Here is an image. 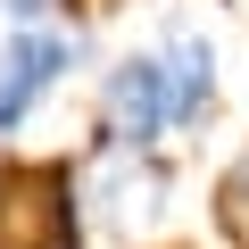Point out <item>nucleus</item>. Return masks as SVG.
<instances>
[{
  "label": "nucleus",
  "instance_id": "f257e3e1",
  "mask_svg": "<svg viewBox=\"0 0 249 249\" xmlns=\"http://www.w3.org/2000/svg\"><path fill=\"white\" fill-rule=\"evenodd\" d=\"M100 133H108V150H142V158L175 133V91H166L158 50H133L100 75Z\"/></svg>",
  "mask_w": 249,
  "mask_h": 249
},
{
  "label": "nucleus",
  "instance_id": "f03ea898",
  "mask_svg": "<svg viewBox=\"0 0 249 249\" xmlns=\"http://www.w3.org/2000/svg\"><path fill=\"white\" fill-rule=\"evenodd\" d=\"M83 67V34L67 25H25V34H9V42H0V133H17V124L67 83Z\"/></svg>",
  "mask_w": 249,
  "mask_h": 249
},
{
  "label": "nucleus",
  "instance_id": "7ed1b4c3",
  "mask_svg": "<svg viewBox=\"0 0 249 249\" xmlns=\"http://www.w3.org/2000/svg\"><path fill=\"white\" fill-rule=\"evenodd\" d=\"M166 91H175V133H199L216 116V42L208 34H166Z\"/></svg>",
  "mask_w": 249,
  "mask_h": 249
},
{
  "label": "nucleus",
  "instance_id": "20e7f679",
  "mask_svg": "<svg viewBox=\"0 0 249 249\" xmlns=\"http://www.w3.org/2000/svg\"><path fill=\"white\" fill-rule=\"evenodd\" d=\"M0 9H9V17H17V34H25V25H42V17L58 9V0H0Z\"/></svg>",
  "mask_w": 249,
  "mask_h": 249
},
{
  "label": "nucleus",
  "instance_id": "39448f33",
  "mask_svg": "<svg viewBox=\"0 0 249 249\" xmlns=\"http://www.w3.org/2000/svg\"><path fill=\"white\" fill-rule=\"evenodd\" d=\"M232 199L249 208V150H241V166H232Z\"/></svg>",
  "mask_w": 249,
  "mask_h": 249
}]
</instances>
